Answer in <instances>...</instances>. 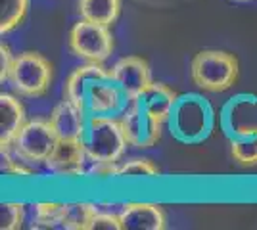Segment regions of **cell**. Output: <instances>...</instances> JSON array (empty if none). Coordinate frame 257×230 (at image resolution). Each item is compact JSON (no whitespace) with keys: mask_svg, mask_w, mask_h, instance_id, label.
Masks as SVG:
<instances>
[{"mask_svg":"<svg viewBox=\"0 0 257 230\" xmlns=\"http://www.w3.org/2000/svg\"><path fill=\"white\" fill-rule=\"evenodd\" d=\"M64 98L73 102L88 117L96 115H121L128 98L123 88L113 81L104 64L77 66L65 79Z\"/></svg>","mask_w":257,"mask_h":230,"instance_id":"cell-1","label":"cell"},{"mask_svg":"<svg viewBox=\"0 0 257 230\" xmlns=\"http://www.w3.org/2000/svg\"><path fill=\"white\" fill-rule=\"evenodd\" d=\"M215 115L213 106L209 100L198 92L179 94L167 121L169 132L175 140L186 146L202 144L211 136L215 131Z\"/></svg>","mask_w":257,"mask_h":230,"instance_id":"cell-2","label":"cell"},{"mask_svg":"<svg viewBox=\"0 0 257 230\" xmlns=\"http://www.w3.org/2000/svg\"><path fill=\"white\" fill-rule=\"evenodd\" d=\"M86 155L90 165H115L123 159L128 142L121 127L119 115L88 117L83 132Z\"/></svg>","mask_w":257,"mask_h":230,"instance_id":"cell-3","label":"cell"},{"mask_svg":"<svg viewBox=\"0 0 257 230\" xmlns=\"http://www.w3.org/2000/svg\"><path fill=\"white\" fill-rule=\"evenodd\" d=\"M240 64L234 54L225 50H200L190 62L192 83L204 92H225L236 85Z\"/></svg>","mask_w":257,"mask_h":230,"instance_id":"cell-4","label":"cell"},{"mask_svg":"<svg viewBox=\"0 0 257 230\" xmlns=\"http://www.w3.org/2000/svg\"><path fill=\"white\" fill-rule=\"evenodd\" d=\"M52 64L43 54L27 50V52L16 56L8 83H10L14 94H18V96L43 98L52 87Z\"/></svg>","mask_w":257,"mask_h":230,"instance_id":"cell-5","label":"cell"},{"mask_svg":"<svg viewBox=\"0 0 257 230\" xmlns=\"http://www.w3.org/2000/svg\"><path fill=\"white\" fill-rule=\"evenodd\" d=\"M67 46H69L71 54L83 62L104 64L107 58L113 54L115 43H113V35L109 31V27L86 22L81 18L69 31Z\"/></svg>","mask_w":257,"mask_h":230,"instance_id":"cell-6","label":"cell"},{"mask_svg":"<svg viewBox=\"0 0 257 230\" xmlns=\"http://www.w3.org/2000/svg\"><path fill=\"white\" fill-rule=\"evenodd\" d=\"M119 119L131 148L148 150L161 140L163 123L152 115V111L140 98L128 100L127 108L119 115Z\"/></svg>","mask_w":257,"mask_h":230,"instance_id":"cell-7","label":"cell"},{"mask_svg":"<svg viewBox=\"0 0 257 230\" xmlns=\"http://www.w3.org/2000/svg\"><path fill=\"white\" fill-rule=\"evenodd\" d=\"M58 142V136L54 132L48 119H31L23 125L20 134L16 136L12 152L22 157L29 165H44L50 152Z\"/></svg>","mask_w":257,"mask_h":230,"instance_id":"cell-8","label":"cell"},{"mask_svg":"<svg viewBox=\"0 0 257 230\" xmlns=\"http://www.w3.org/2000/svg\"><path fill=\"white\" fill-rule=\"evenodd\" d=\"M88 155H86L83 140L58 138V142L50 152L44 167L48 173L60 180H77L88 175Z\"/></svg>","mask_w":257,"mask_h":230,"instance_id":"cell-9","label":"cell"},{"mask_svg":"<svg viewBox=\"0 0 257 230\" xmlns=\"http://www.w3.org/2000/svg\"><path fill=\"white\" fill-rule=\"evenodd\" d=\"M221 131L226 140L240 138L257 132V96L255 94H236L226 102L219 115Z\"/></svg>","mask_w":257,"mask_h":230,"instance_id":"cell-10","label":"cell"},{"mask_svg":"<svg viewBox=\"0 0 257 230\" xmlns=\"http://www.w3.org/2000/svg\"><path fill=\"white\" fill-rule=\"evenodd\" d=\"M109 73L113 81L123 88L128 100L139 98L140 94L154 83L152 79L150 64L140 56H125L119 58L113 66L109 67Z\"/></svg>","mask_w":257,"mask_h":230,"instance_id":"cell-11","label":"cell"},{"mask_svg":"<svg viewBox=\"0 0 257 230\" xmlns=\"http://www.w3.org/2000/svg\"><path fill=\"white\" fill-rule=\"evenodd\" d=\"M119 219L123 230H163L167 226V215L160 203L154 201H127Z\"/></svg>","mask_w":257,"mask_h":230,"instance_id":"cell-12","label":"cell"},{"mask_svg":"<svg viewBox=\"0 0 257 230\" xmlns=\"http://www.w3.org/2000/svg\"><path fill=\"white\" fill-rule=\"evenodd\" d=\"M27 123L25 106L18 94L2 92L0 94V152L12 150L16 136Z\"/></svg>","mask_w":257,"mask_h":230,"instance_id":"cell-13","label":"cell"},{"mask_svg":"<svg viewBox=\"0 0 257 230\" xmlns=\"http://www.w3.org/2000/svg\"><path fill=\"white\" fill-rule=\"evenodd\" d=\"M48 121H50V125H52V129L58 138L81 140L83 138V132L86 129L88 115L79 106H75L73 102L64 98L60 104L54 106Z\"/></svg>","mask_w":257,"mask_h":230,"instance_id":"cell-14","label":"cell"},{"mask_svg":"<svg viewBox=\"0 0 257 230\" xmlns=\"http://www.w3.org/2000/svg\"><path fill=\"white\" fill-rule=\"evenodd\" d=\"M139 98L144 102V106L152 111V115H154L156 119H160L163 125H167L173 106H175V102L179 98V94H177L171 87L154 81L150 87L140 94Z\"/></svg>","mask_w":257,"mask_h":230,"instance_id":"cell-15","label":"cell"},{"mask_svg":"<svg viewBox=\"0 0 257 230\" xmlns=\"http://www.w3.org/2000/svg\"><path fill=\"white\" fill-rule=\"evenodd\" d=\"M77 12L86 22L111 27L121 16V0H77Z\"/></svg>","mask_w":257,"mask_h":230,"instance_id":"cell-16","label":"cell"},{"mask_svg":"<svg viewBox=\"0 0 257 230\" xmlns=\"http://www.w3.org/2000/svg\"><path fill=\"white\" fill-rule=\"evenodd\" d=\"M100 209L90 201H65L62 209L60 228L64 230H90L92 220Z\"/></svg>","mask_w":257,"mask_h":230,"instance_id":"cell-17","label":"cell"},{"mask_svg":"<svg viewBox=\"0 0 257 230\" xmlns=\"http://www.w3.org/2000/svg\"><path fill=\"white\" fill-rule=\"evenodd\" d=\"M29 12V0H0V35L22 27Z\"/></svg>","mask_w":257,"mask_h":230,"instance_id":"cell-18","label":"cell"},{"mask_svg":"<svg viewBox=\"0 0 257 230\" xmlns=\"http://www.w3.org/2000/svg\"><path fill=\"white\" fill-rule=\"evenodd\" d=\"M160 169L148 157H128L119 161L115 178H158Z\"/></svg>","mask_w":257,"mask_h":230,"instance_id":"cell-19","label":"cell"},{"mask_svg":"<svg viewBox=\"0 0 257 230\" xmlns=\"http://www.w3.org/2000/svg\"><path fill=\"white\" fill-rule=\"evenodd\" d=\"M64 201H37L33 205L31 228H60Z\"/></svg>","mask_w":257,"mask_h":230,"instance_id":"cell-20","label":"cell"},{"mask_svg":"<svg viewBox=\"0 0 257 230\" xmlns=\"http://www.w3.org/2000/svg\"><path fill=\"white\" fill-rule=\"evenodd\" d=\"M228 146H230V155L238 165L242 167L257 165V132L232 138L228 140Z\"/></svg>","mask_w":257,"mask_h":230,"instance_id":"cell-21","label":"cell"},{"mask_svg":"<svg viewBox=\"0 0 257 230\" xmlns=\"http://www.w3.org/2000/svg\"><path fill=\"white\" fill-rule=\"evenodd\" d=\"M0 169H2V175H6L8 178H31V176H35L33 165L25 163L22 157H18L12 150L0 152Z\"/></svg>","mask_w":257,"mask_h":230,"instance_id":"cell-22","label":"cell"},{"mask_svg":"<svg viewBox=\"0 0 257 230\" xmlns=\"http://www.w3.org/2000/svg\"><path fill=\"white\" fill-rule=\"evenodd\" d=\"M25 222V203L22 201H2L0 205V228L18 230Z\"/></svg>","mask_w":257,"mask_h":230,"instance_id":"cell-23","label":"cell"},{"mask_svg":"<svg viewBox=\"0 0 257 230\" xmlns=\"http://www.w3.org/2000/svg\"><path fill=\"white\" fill-rule=\"evenodd\" d=\"M90 230H123L121 219H119V213H104V211H98L94 220H92V226Z\"/></svg>","mask_w":257,"mask_h":230,"instance_id":"cell-24","label":"cell"},{"mask_svg":"<svg viewBox=\"0 0 257 230\" xmlns=\"http://www.w3.org/2000/svg\"><path fill=\"white\" fill-rule=\"evenodd\" d=\"M14 60L16 56L12 54L10 46L8 44H0V83H8V77H10L12 66H14Z\"/></svg>","mask_w":257,"mask_h":230,"instance_id":"cell-25","label":"cell"},{"mask_svg":"<svg viewBox=\"0 0 257 230\" xmlns=\"http://www.w3.org/2000/svg\"><path fill=\"white\" fill-rule=\"evenodd\" d=\"M232 2H251V0H232Z\"/></svg>","mask_w":257,"mask_h":230,"instance_id":"cell-26","label":"cell"}]
</instances>
